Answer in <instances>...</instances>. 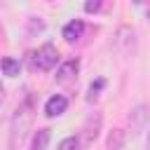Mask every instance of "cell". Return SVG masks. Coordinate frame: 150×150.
Here are the masks:
<instances>
[{"label": "cell", "mask_w": 150, "mask_h": 150, "mask_svg": "<svg viewBox=\"0 0 150 150\" xmlns=\"http://www.w3.org/2000/svg\"><path fill=\"white\" fill-rule=\"evenodd\" d=\"M77 70H80V61H77V59H70V61L61 63V68L56 70V75H54V77H56V82H59V84H63V82L75 80Z\"/></svg>", "instance_id": "cell-7"}, {"label": "cell", "mask_w": 150, "mask_h": 150, "mask_svg": "<svg viewBox=\"0 0 150 150\" xmlns=\"http://www.w3.org/2000/svg\"><path fill=\"white\" fill-rule=\"evenodd\" d=\"M143 2H145V0H134V5H143Z\"/></svg>", "instance_id": "cell-16"}, {"label": "cell", "mask_w": 150, "mask_h": 150, "mask_svg": "<svg viewBox=\"0 0 150 150\" xmlns=\"http://www.w3.org/2000/svg\"><path fill=\"white\" fill-rule=\"evenodd\" d=\"M59 61V52L54 45H42L35 54H33V68L35 70H52Z\"/></svg>", "instance_id": "cell-2"}, {"label": "cell", "mask_w": 150, "mask_h": 150, "mask_svg": "<svg viewBox=\"0 0 150 150\" xmlns=\"http://www.w3.org/2000/svg\"><path fill=\"white\" fill-rule=\"evenodd\" d=\"M42 30H45V21H42L40 16H28V19H26V35H28V38L40 35Z\"/></svg>", "instance_id": "cell-10"}, {"label": "cell", "mask_w": 150, "mask_h": 150, "mask_svg": "<svg viewBox=\"0 0 150 150\" xmlns=\"http://www.w3.org/2000/svg\"><path fill=\"white\" fill-rule=\"evenodd\" d=\"M148 150H150V134H148Z\"/></svg>", "instance_id": "cell-17"}, {"label": "cell", "mask_w": 150, "mask_h": 150, "mask_svg": "<svg viewBox=\"0 0 150 150\" xmlns=\"http://www.w3.org/2000/svg\"><path fill=\"white\" fill-rule=\"evenodd\" d=\"M49 138H52V131H49L47 127L38 129V131L33 134V143H30V150H47V145H49Z\"/></svg>", "instance_id": "cell-9"}, {"label": "cell", "mask_w": 150, "mask_h": 150, "mask_svg": "<svg viewBox=\"0 0 150 150\" xmlns=\"http://www.w3.org/2000/svg\"><path fill=\"white\" fill-rule=\"evenodd\" d=\"M49 2H52V0H49Z\"/></svg>", "instance_id": "cell-19"}, {"label": "cell", "mask_w": 150, "mask_h": 150, "mask_svg": "<svg viewBox=\"0 0 150 150\" xmlns=\"http://www.w3.org/2000/svg\"><path fill=\"white\" fill-rule=\"evenodd\" d=\"M82 33H84V21H82V19H73V21H68V23L63 26V38H66V42L80 40Z\"/></svg>", "instance_id": "cell-8"}, {"label": "cell", "mask_w": 150, "mask_h": 150, "mask_svg": "<svg viewBox=\"0 0 150 150\" xmlns=\"http://www.w3.org/2000/svg\"><path fill=\"white\" fill-rule=\"evenodd\" d=\"M66 108H68V98L61 96V94H54V96H49L47 103H45V115H47V117H59V115L66 112Z\"/></svg>", "instance_id": "cell-6"}, {"label": "cell", "mask_w": 150, "mask_h": 150, "mask_svg": "<svg viewBox=\"0 0 150 150\" xmlns=\"http://www.w3.org/2000/svg\"><path fill=\"white\" fill-rule=\"evenodd\" d=\"M145 14H148V19H150V7H148V12H145Z\"/></svg>", "instance_id": "cell-18"}, {"label": "cell", "mask_w": 150, "mask_h": 150, "mask_svg": "<svg viewBox=\"0 0 150 150\" xmlns=\"http://www.w3.org/2000/svg\"><path fill=\"white\" fill-rule=\"evenodd\" d=\"M134 47H136V33H134V28L120 26L117 33H115V49L120 54H131Z\"/></svg>", "instance_id": "cell-4"}, {"label": "cell", "mask_w": 150, "mask_h": 150, "mask_svg": "<svg viewBox=\"0 0 150 150\" xmlns=\"http://www.w3.org/2000/svg\"><path fill=\"white\" fill-rule=\"evenodd\" d=\"M105 87V80L103 77H98L96 82H91L89 84V91H87V101H96V96H98V91Z\"/></svg>", "instance_id": "cell-14"}, {"label": "cell", "mask_w": 150, "mask_h": 150, "mask_svg": "<svg viewBox=\"0 0 150 150\" xmlns=\"http://www.w3.org/2000/svg\"><path fill=\"white\" fill-rule=\"evenodd\" d=\"M101 124H103L101 112H91V115L84 120V124H82V134H80L82 145H91V143L96 141V136H98V131H101Z\"/></svg>", "instance_id": "cell-3"}, {"label": "cell", "mask_w": 150, "mask_h": 150, "mask_svg": "<svg viewBox=\"0 0 150 150\" xmlns=\"http://www.w3.org/2000/svg\"><path fill=\"white\" fill-rule=\"evenodd\" d=\"M150 124V117H148V108L143 105V103H138L131 112H129V131L134 134V136H138V134H143L145 131V127Z\"/></svg>", "instance_id": "cell-5"}, {"label": "cell", "mask_w": 150, "mask_h": 150, "mask_svg": "<svg viewBox=\"0 0 150 150\" xmlns=\"http://www.w3.org/2000/svg\"><path fill=\"white\" fill-rule=\"evenodd\" d=\"M30 98H26L12 115V124H9V148L12 150H19V145L23 143L26 134H28V127H30Z\"/></svg>", "instance_id": "cell-1"}, {"label": "cell", "mask_w": 150, "mask_h": 150, "mask_svg": "<svg viewBox=\"0 0 150 150\" xmlns=\"http://www.w3.org/2000/svg\"><path fill=\"white\" fill-rule=\"evenodd\" d=\"M103 7V0H84V12L87 14H96Z\"/></svg>", "instance_id": "cell-15"}, {"label": "cell", "mask_w": 150, "mask_h": 150, "mask_svg": "<svg viewBox=\"0 0 150 150\" xmlns=\"http://www.w3.org/2000/svg\"><path fill=\"white\" fill-rule=\"evenodd\" d=\"M80 145H82V141H80L77 136H68V138H63V141L59 143L56 150H80Z\"/></svg>", "instance_id": "cell-13"}, {"label": "cell", "mask_w": 150, "mask_h": 150, "mask_svg": "<svg viewBox=\"0 0 150 150\" xmlns=\"http://www.w3.org/2000/svg\"><path fill=\"white\" fill-rule=\"evenodd\" d=\"M122 148H124V131L112 129L108 136V150H122Z\"/></svg>", "instance_id": "cell-12"}, {"label": "cell", "mask_w": 150, "mask_h": 150, "mask_svg": "<svg viewBox=\"0 0 150 150\" xmlns=\"http://www.w3.org/2000/svg\"><path fill=\"white\" fill-rule=\"evenodd\" d=\"M19 70H21V63L16 59H12V56L2 59V75L5 77H14V75H19Z\"/></svg>", "instance_id": "cell-11"}]
</instances>
